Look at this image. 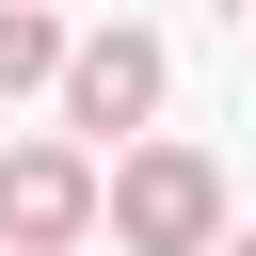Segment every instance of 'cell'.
<instances>
[{"label": "cell", "instance_id": "6da1fadb", "mask_svg": "<svg viewBox=\"0 0 256 256\" xmlns=\"http://www.w3.org/2000/svg\"><path fill=\"white\" fill-rule=\"evenodd\" d=\"M112 240L128 256H224V160L208 144H128L112 160Z\"/></svg>", "mask_w": 256, "mask_h": 256}, {"label": "cell", "instance_id": "277c9868", "mask_svg": "<svg viewBox=\"0 0 256 256\" xmlns=\"http://www.w3.org/2000/svg\"><path fill=\"white\" fill-rule=\"evenodd\" d=\"M64 64H80V32L32 16V0H0V112H16V96H64Z\"/></svg>", "mask_w": 256, "mask_h": 256}, {"label": "cell", "instance_id": "3957f363", "mask_svg": "<svg viewBox=\"0 0 256 256\" xmlns=\"http://www.w3.org/2000/svg\"><path fill=\"white\" fill-rule=\"evenodd\" d=\"M80 224H112V176L80 144H16L0 160V256H64Z\"/></svg>", "mask_w": 256, "mask_h": 256}, {"label": "cell", "instance_id": "7a4b0ae2", "mask_svg": "<svg viewBox=\"0 0 256 256\" xmlns=\"http://www.w3.org/2000/svg\"><path fill=\"white\" fill-rule=\"evenodd\" d=\"M160 32L144 16H112V32H80V64H64V128L80 144H144V112H160Z\"/></svg>", "mask_w": 256, "mask_h": 256}, {"label": "cell", "instance_id": "5b68a950", "mask_svg": "<svg viewBox=\"0 0 256 256\" xmlns=\"http://www.w3.org/2000/svg\"><path fill=\"white\" fill-rule=\"evenodd\" d=\"M224 256H256V240H240V224H224Z\"/></svg>", "mask_w": 256, "mask_h": 256}]
</instances>
